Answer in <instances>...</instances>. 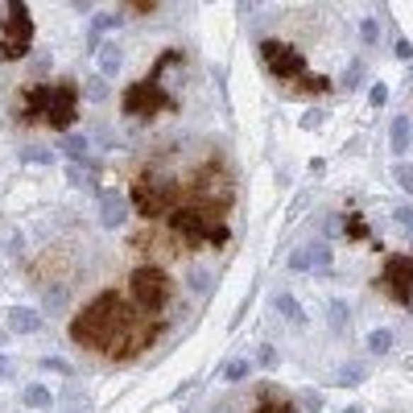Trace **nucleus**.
I'll return each instance as SVG.
<instances>
[{"mask_svg":"<svg viewBox=\"0 0 413 413\" xmlns=\"http://www.w3.org/2000/svg\"><path fill=\"white\" fill-rule=\"evenodd\" d=\"M42 368L46 372H58V376H74V368L62 360V356H42Z\"/></svg>","mask_w":413,"mask_h":413,"instance_id":"27","label":"nucleus"},{"mask_svg":"<svg viewBox=\"0 0 413 413\" xmlns=\"http://www.w3.org/2000/svg\"><path fill=\"white\" fill-rule=\"evenodd\" d=\"M327 318H331V331H347V322H351V310H347V302L343 298H335L331 306H327Z\"/></svg>","mask_w":413,"mask_h":413,"instance_id":"16","label":"nucleus"},{"mask_svg":"<svg viewBox=\"0 0 413 413\" xmlns=\"http://www.w3.org/2000/svg\"><path fill=\"white\" fill-rule=\"evenodd\" d=\"M74 103H79V87H74V83L50 87V116H46L50 128H71L74 124Z\"/></svg>","mask_w":413,"mask_h":413,"instance_id":"9","label":"nucleus"},{"mask_svg":"<svg viewBox=\"0 0 413 413\" xmlns=\"http://www.w3.org/2000/svg\"><path fill=\"white\" fill-rule=\"evenodd\" d=\"M162 108H174V103H170V96H166L157 83H149V79L132 83V87L124 91V112H128V116H157Z\"/></svg>","mask_w":413,"mask_h":413,"instance_id":"6","label":"nucleus"},{"mask_svg":"<svg viewBox=\"0 0 413 413\" xmlns=\"http://www.w3.org/2000/svg\"><path fill=\"white\" fill-rule=\"evenodd\" d=\"M248 372H252V364H248V360H232V364L223 368V380H232V385H236V380H244Z\"/></svg>","mask_w":413,"mask_h":413,"instance_id":"25","label":"nucleus"},{"mask_svg":"<svg viewBox=\"0 0 413 413\" xmlns=\"http://www.w3.org/2000/svg\"><path fill=\"white\" fill-rule=\"evenodd\" d=\"M306 252H310V268H331V244L327 240H315V244H306Z\"/></svg>","mask_w":413,"mask_h":413,"instance_id":"17","label":"nucleus"},{"mask_svg":"<svg viewBox=\"0 0 413 413\" xmlns=\"http://www.w3.org/2000/svg\"><path fill=\"white\" fill-rule=\"evenodd\" d=\"M21 162H29V166H46V162H50V149L29 145V149H21Z\"/></svg>","mask_w":413,"mask_h":413,"instance_id":"28","label":"nucleus"},{"mask_svg":"<svg viewBox=\"0 0 413 413\" xmlns=\"http://www.w3.org/2000/svg\"><path fill=\"white\" fill-rule=\"evenodd\" d=\"M191 285H195L198 293L211 290V277H207V268H191Z\"/></svg>","mask_w":413,"mask_h":413,"instance_id":"35","label":"nucleus"},{"mask_svg":"<svg viewBox=\"0 0 413 413\" xmlns=\"http://www.w3.org/2000/svg\"><path fill=\"white\" fill-rule=\"evenodd\" d=\"M128 327H137L132 306L124 302L120 293L108 290V293H99L91 306H83V310L71 318V339L79 343V347H96V351L108 356Z\"/></svg>","mask_w":413,"mask_h":413,"instance_id":"1","label":"nucleus"},{"mask_svg":"<svg viewBox=\"0 0 413 413\" xmlns=\"http://www.w3.org/2000/svg\"><path fill=\"white\" fill-rule=\"evenodd\" d=\"M46 116H50V87H29L21 96V120L46 124Z\"/></svg>","mask_w":413,"mask_h":413,"instance_id":"11","label":"nucleus"},{"mask_svg":"<svg viewBox=\"0 0 413 413\" xmlns=\"http://www.w3.org/2000/svg\"><path fill=\"white\" fill-rule=\"evenodd\" d=\"M67 178H71L74 186H83V170H79V166H67Z\"/></svg>","mask_w":413,"mask_h":413,"instance_id":"43","label":"nucleus"},{"mask_svg":"<svg viewBox=\"0 0 413 413\" xmlns=\"http://www.w3.org/2000/svg\"><path fill=\"white\" fill-rule=\"evenodd\" d=\"M343 227H347V236H351V240H364V236H368V223H364L360 215L343 219Z\"/></svg>","mask_w":413,"mask_h":413,"instance_id":"31","label":"nucleus"},{"mask_svg":"<svg viewBox=\"0 0 413 413\" xmlns=\"http://www.w3.org/2000/svg\"><path fill=\"white\" fill-rule=\"evenodd\" d=\"M261 58L268 62V71L277 74V79H285V83H298V79L306 74V58H302V54H298L293 46L277 42V38L261 42Z\"/></svg>","mask_w":413,"mask_h":413,"instance_id":"5","label":"nucleus"},{"mask_svg":"<svg viewBox=\"0 0 413 413\" xmlns=\"http://www.w3.org/2000/svg\"><path fill=\"white\" fill-rule=\"evenodd\" d=\"M124 71V50L120 46H103L99 50V74L103 79H116Z\"/></svg>","mask_w":413,"mask_h":413,"instance_id":"14","label":"nucleus"},{"mask_svg":"<svg viewBox=\"0 0 413 413\" xmlns=\"http://www.w3.org/2000/svg\"><path fill=\"white\" fill-rule=\"evenodd\" d=\"M380 285L392 293V302L409 306V298H413V256H389V265L380 273Z\"/></svg>","mask_w":413,"mask_h":413,"instance_id":"7","label":"nucleus"},{"mask_svg":"<svg viewBox=\"0 0 413 413\" xmlns=\"http://www.w3.org/2000/svg\"><path fill=\"white\" fill-rule=\"evenodd\" d=\"M46 306H50V310H58V306H62V290H50L46 293Z\"/></svg>","mask_w":413,"mask_h":413,"instance_id":"40","label":"nucleus"},{"mask_svg":"<svg viewBox=\"0 0 413 413\" xmlns=\"http://www.w3.org/2000/svg\"><path fill=\"white\" fill-rule=\"evenodd\" d=\"M335 236H347V232H343V215L327 219V240H335Z\"/></svg>","mask_w":413,"mask_h":413,"instance_id":"39","label":"nucleus"},{"mask_svg":"<svg viewBox=\"0 0 413 413\" xmlns=\"http://www.w3.org/2000/svg\"><path fill=\"white\" fill-rule=\"evenodd\" d=\"M397 223H401V227H405V232H413V203H405V207H397Z\"/></svg>","mask_w":413,"mask_h":413,"instance_id":"37","label":"nucleus"},{"mask_svg":"<svg viewBox=\"0 0 413 413\" xmlns=\"http://www.w3.org/2000/svg\"><path fill=\"white\" fill-rule=\"evenodd\" d=\"M207 244L223 248V244H227V227H223V223H211V232H207Z\"/></svg>","mask_w":413,"mask_h":413,"instance_id":"36","label":"nucleus"},{"mask_svg":"<svg viewBox=\"0 0 413 413\" xmlns=\"http://www.w3.org/2000/svg\"><path fill=\"white\" fill-rule=\"evenodd\" d=\"M293 87H298V91H302V96H322V91H327V87H331V83H327V79H322V74H302V79H298V83H293Z\"/></svg>","mask_w":413,"mask_h":413,"instance_id":"21","label":"nucleus"},{"mask_svg":"<svg viewBox=\"0 0 413 413\" xmlns=\"http://www.w3.org/2000/svg\"><path fill=\"white\" fill-rule=\"evenodd\" d=\"M360 38H364L368 46H372V42H376V38H380V25H376V21H372V17H368V21L360 25Z\"/></svg>","mask_w":413,"mask_h":413,"instance_id":"38","label":"nucleus"},{"mask_svg":"<svg viewBox=\"0 0 413 413\" xmlns=\"http://www.w3.org/2000/svg\"><path fill=\"white\" fill-rule=\"evenodd\" d=\"M364 376H368V368H360V364H347V368H339V380L343 389H356V385H364Z\"/></svg>","mask_w":413,"mask_h":413,"instance_id":"22","label":"nucleus"},{"mask_svg":"<svg viewBox=\"0 0 413 413\" xmlns=\"http://www.w3.org/2000/svg\"><path fill=\"white\" fill-rule=\"evenodd\" d=\"M9 331H17V335H38V331H42V315L29 310V306H13V310H9Z\"/></svg>","mask_w":413,"mask_h":413,"instance_id":"12","label":"nucleus"},{"mask_svg":"<svg viewBox=\"0 0 413 413\" xmlns=\"http://www.w3.org/2000/svg\"><path fill=\"white\" fill-rule=\"evenodd\" d=\"M392 178H397V186H401L405 195H413V170L405 166V162H397V166H392Z\"/></svg>","mask_w":413,"mask_h":413,"instance_id":"26","label":"nucleus"},{"mask_svg":"<svg viewBox=\"0 0 413 413\" xmlns=\"http://www.w3.org/2000/svg\"><path fill=\"white\" fill-rule=\"evenodd\" d=\"M273 306H277V315L285 318V322H293V327H306V310L298 306V298H293V293H277V298H273Z\"/></svg>","mask_w":413,"mask_h":413,"instance_id":"13","label":"nucleus"},{"mask_svg":"<svg viewBox=\"0 0 413 413\" xmlns=\"http://www.w3.org/2000/svg\"><path fill=\"white\" fill-rule=\"evenodd\" d=\"M343 413H360V409H356V405H347V409H343Z\"/></svg>","mask_w":413,"mask_h":413,"instance_id":"45","label":"nucleus"},{"mask_svg":"<svg viewBox=\"0 0 413 413\" xmlns=\"http://www.w3.org/2000/svg\"><path fill=\"white\" fill-rule=\"evenodd\" d=\"M83 91H87V99H91V103H103V99L112 96L103 74H91V79H83Z\"/></svg>","mask_w":413,"mask_h":413,"instance_id":"19","label":"nucleus"},{"mask_svg":"<svg viewBox=\"0 0 413 413\" xmlns=\"http://www.w3.org/2000/svg\"><path fill=\"white\" fill-rule=\"evenodd\" d=\"M120 25V13H91V29L96 33H108V29H116Z\"/></svg>","mask_w":413,"mask_h":413,"instance_id":"24","label":"nucleus"},{"mask_svg":"<svg viewBox=\"0 0 413 413\" xmlns=\"http://www.w3.org/2000/svg\"><path fill=\"white\" fill-rule=\"evenodd\" d=\"M368 103H372V108H385V103H389V87H385V83H372V91H368Z\"/></svg>","mask_w":413,"mask_h":413,"instance_id":"33","label":"nucleus"},{"mask_svg":"<svg viewBox=\"0 0 413 413\" xmlns=\"http://www.w3.org/2000/svg\"><path fill=\"white\" fill-rule=\"evenodd\" d=\"M62 149L71 153L74 162H87V149H91V141H87L83 132H67V141H62Z\"/></svg>","mask_w":413,"mask_h":413,"instance_id":"20","label":"nucleus"},{"mask_svg":"<svg viewBox=\"0 0 413 413\" xmlns=\"http://www.w3.org/2000/svg\"><path fill=\"white\" fill-rule=\"evenodd\" d=\"M9 372H13V364H9V360H4V356H0V380H4V376H9Z\"/></svg>","mask_w":413,"mask_h":413,"instance_id":"44","label":"nucleus"},{"mask_svg":"<svg viewBox=\"0 0 413 413\" xmlns=\"http://www.w3.org/2000/svg\"><path fill=\"white\" fill-rule=\"evenodd\" d=\"M132 298H137V306L149 310V315H157V310H166V302L174 298V285H170V273L162 265H141L132 268Z\"/></svg>","mask_w":413,"mask_h":413,"instance_id":"3","label":"nucleus"},{"mask_svg":"<svg viewBox=\"0 0 413 413\" xmlns=\"http://www.w3.org/2000/svg\"><path fill=\"white\" fill-rule=\"evenodd\" d=\"M50 401H54V392H50L46 385H29V389H25V405H29V409H50Z\"/></svg>","mask_w":413,"mask_h":413,"instance_id":"18","label":"nucleus"},{"mask_svg":"<svg viewBox=\"0 0 413 413\" xmlns=\"http://www.w3.org/2000/svg\"><path fill=\"white\" fill-rule=\"evenodd\" d=\"M360 83H364V62H351L343 74V87H360Z\"/></svg>","mask_w":413,"mask_h":413,"instance_id":"32","label":"nucleus"},{"mask_svg":"<svg viewBox=\"0 0 413 413\" xmlns=\"http://www.w3.org/2000/svg\"><path fill=\"white\" fill-rule=\"evenodd\" d=\"M170 232L174 236H182V240H207V232H211V219L207 211H198L191 203H178L170 211Z\"/></svg>","mask_w":413,"mask_h":413,"instance_id":"8","label":"nucleus"},{"mask_svg":"<svg viewBox=\"0 0 413 413\" xmlns=\"http://www.w3.org/2000/svg\"><path fill=\"white\" fill-rule=\"evenodd\" d=\"M252 413H290V405H285V401H277V392L265 389V401H261V409H252Z\"/></svg>","mask_w":413,"mask_h":413,"instance_id":"29","label":"nucleus"},{"mask_svg":"<svg viewBox=\"0 0 413 413\" xmlns=\"http://www.w3.org/2000/svg\"><path fill=\"white\" fill-rule=\"evenodd\" d=\"M409 116H397L392 120V128H389V145H392V153L397 157H405V149H409Z\"/></svg>","mask_w":413,"mask_h":413,"instance_id":"15","label":"nucleus"},{"mask_svg":"<svg viewBox=\"0 0 413 413\" xmlns=\"http://www.w3.org/2000/svg\"><path fill=\"white\" fill-rule=\"evenodd\" d=\"M315 124H322V112H306L302 116V128H315Z\"/></svg>","mask_w":413,"mask_h":413,"instance_id":"41","label":"nucleus"},{"mask_svg":"<svg viewBox=\"0 0 413 413\" xmlns=\"http://www.w3.org/2000/svg\"><path fill=\"white\" fill-rule=\"evenodd\" d=\"M290 268H293V273H306V268H310V252H306V248L290 252Z\"/></svg>","mask_w":413,"mask_h":413,"instance_id":"34","label":"nucleus"},{"mask_svg":"<svg viewBox=\"0 0 413 413\" xmlns=\"http://www.w3.org/2000/svg\"><path fill=\"white\" fill-rule=\"evenodd\" d=\"M397 58H413V46H409V42H405V38L397 42Z\"/></svg>","mask_w":413,"mask_h":413,"instance_id":"42","label":"nucleus"},{"mask_svg":"<svg viewBox=\"0 0 413 413\" xmlns=\"http://www.w3.org/2000/svg\"><path fill=\"white\" fill-rule=\"evenodd\" d=\"M389 347H392V331H385V327H376V331L368 335V351H372V356H385Z\"/></svg>","mask_w":413,"mask_h":413,"instance_id":"23","label":"nucleus"},{"mask_svg":"<svg viewBox=\"0 0 413 413\" xmlns=\"http://www.w3.org/2000/svg\"><path fill=\"white\" fill-rule=\"evenodd\" d=\"M128 207H132L141 219H162V215L170 219V211L178 207V186L166 182L162 174H149V178H141V182L132 186Z\"/></svg>","mask_w":413,"mask_h":413,"instance_id":"2","label":"nucleus"},{"mask_svg":"<svg viewBox=\"0 0 413 413\" xmlns=\"http://www.w3.org/2000/svg\"><path fill=\"white\" fill-rule=\"evenodd\" d=\"M29 42H33V17L21 0L9 4V17H4V38H0V58L4 62H17L29 54Z\"/></svg>","mask_w":413,"mask_h":413,"instance_id":"4","label":"nucleus"},{"mask_svg":"<svg viewBox=\"0 0 413 413\" xmlns=\"http://www.w3.org/2000/svg\"><path fill=\"white\" fill-rule=\"evenodd\" d=\"M256 364L261 368H277V347H273V343H261V347H256Z\"/></svg>","mask_w":413,"mask_h":413,"instance_id":"30","label":"nucleus"},{"mask_svg":"<svg viewBox=\"0 0 413 413\" xmlns=\"http://www.w3.org/2000/svg\"><path fill=\"white\" fill-rule=\"evenodd\" d=\"M124 219H128V195L103 191V195H99V223H103L108 232H116Z\"/></svg>","mask_w":413,"mask_h":413,"instance_id":"10","label":"nucleus"},{"mask_svg":"<svg viewBox=\"0 0 413 413\" xmlns=\"http://www.w3.org/2000/svg\"><path fill=\"white\" fill-rule=\"evenodd\" d=\"M0 339H4V335H0Z\"/></svg>","mask_w":413,"mask_h":413,"instance_id":"46","label":"nucleus"}]
</instances>
